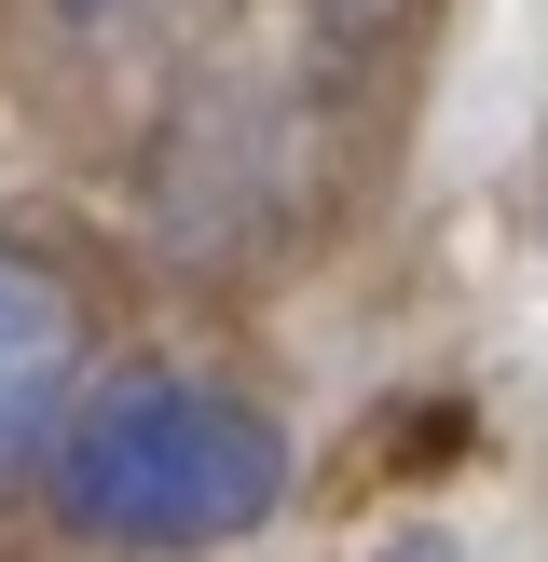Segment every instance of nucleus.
<instances>
[{
  "label": "nucleus",
  "mask_w": 548,
  "mask_h": 562,
  "mask_svg": "<svg viewBox=\"0 0 548 562\" xmlns=\"http://www.w3.org/2000/svg\"><path fill=\"white\" fill-rule=\"evenodd\" d=\"M69 398H82V302H69L55 261L0 247V481L42 467V439H55Z\"/></svg>",
  "instance_id": "f03ea898"
},
{
  "label": "nucleus",
  "mask_w": 548,
  "mask_h": 562,
  "mask_svg": "<svg viewBox=\"0 0 548 562\" xmlns=\"http://www.w3.org/2000/svg\"><path fill=\"white\" fill-rule=\"evenodd\" d=\"M370 562H453V549H438V536H398V549H370Z\"/></svg>",
  "instance_id": "20e7f679"
},
{
  "label": "nucleus",
  "mask_w": 548,
  "mask_h": 562,
  "mask_svg": "<svg viewBox=\"0 0 548 562\" xmlns=\"http://www.w3.org/2000/svg\"><path fill=\"white\" fill-rule=\"evenodd\" d=\"M42 467H55L69 536L137 549V562L233 549V536H261L288 508L274 412L233 398V384H192V371H82V398L55 412Z\"/></svg>",
  "instance_id": "f257e3e1"
},
{
  "label": "nucleus",
  "mask_w": 548,
  "mask_h": 562,
  "mask_svg": "<svg viewBox=\"0 0 548 562\" xmlns=\"http://www.w3.org/2000/svg\"><path fill=\"white\" fill-rule=\"evenodd\" d=\"M179 14H192V0H69V27H82V42H164Z\"/></svg>",
  "instance_id": "7ed1b4c3"
}]
</instances>
